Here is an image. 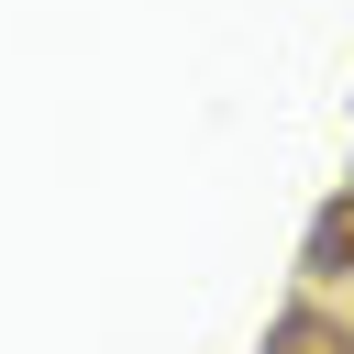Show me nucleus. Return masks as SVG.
I'll return each mask as SVG.
<instances>
[{
    "label": "nucleus",
    "instance_id": "nucleus-1",
    "mask_svg": "<svg viewBox=\"0 0 354 354\" xmlns=\"http://www.w3.org/2000/svg\"><path fill=\"white\" fill-rule=\"evenodd\" d=\"M277 354H354V321H321V310H288V321H277Z\"/></svg>",
    "mask_w": 354,
    "mask_h": 354
}]
</instances>
